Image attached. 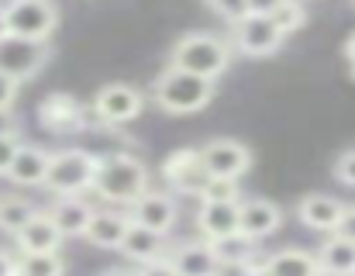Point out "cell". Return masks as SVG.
Masks as SVG:
<instances>
[{
	"label": "cell",
	"mask_w": 355,
	"mask_h": 276,
	"mask_svg": "<svg viewBox=\"0 0 355 276\" xmlns=\"http://www.w3.org/2000/svg\"><path fill=\"white\" fill-rule=\"evenodd\" d=\"M135 221V218H131ZM124 259H131L135 266H145V263H155V259H166L169 249H166V235L152 232V228H141V225H131L124 242L118 249Z\"/></svg>",
	"instance_id": "44dd1931"
},
{
	"label": "cell",
	"mask_w": 355,
	"mask_h": 276,
	"mask_svg": "<svg viewBox=\"0 0 355 276\" xmlns=\"http://www.w3.org/2000/svg\"><path fill=\"white\" fill-rule=\"evenodd\" d=\"M335 180L345 183V187H355V148H345L335 159Z\"/></svg>",
	"instance_id": "4dcf8cb0"
},
{
	"label": "cell",
	"mask_w": 355,
	"mask_h": 276,
	"mask_svg": "<svg viewBox=\"0 0 355 276\" xmlns=\"http://www.w3.org/2000/svg\"><path fill=\"white\" fill-rule=\"evenodd\" d=\"M232 42L218 38V35H207V31H193V35H183L173 52H169V66L176 69H187L193 76H204V80H218L228 73L232 66Z\"/></svg>",
	"instance_id": "3957f363"
},
{
	"label": "cell",
	"mask_w": 355,
	"mask_h": 276,
	"mask_svg": "<svg viewBox=\"0 0 355 276\" xmlns=\"http://www.w3.org/2000/svg\"><path fill=\"white\" fill-rule=\"evenodd\" d=\"M318 276H345V273H331V270H318Z\"/></svg>",
	"instance_id": "b9f144b4"
},
{
	"label": "cell",
	"mask_w": 355,
	"mask_h": 276,
	"mask_svg": "<svg viewBox=\"0 0 355 276\" xmlns=\"http://www.w3.org/2000/svg\"><path fill=\"white\" fill-rule=\"evenodd\" d=\"M162 176L169 183L173 193H183V197H197L200 200V190L207 187V169H204V159H200V148H176L166 162H162Z\"/></svg>",
	"instance_id": "9c48e42d"
},
{
	"label": "cell",
	"mask_w": 355,
	"mask_h": 276,
	"mask_svg": "<svg viewBox=\"0 0 355 276\" xmlns=\"http://www.w3.org/2000/svg\"><path fill=\"white\" fill-rule=\"evenodd\" d=\"M3 24L7 35L28 38V42H45L59 28V10L52 0H7L3 3Z\"/></svg>",
	"instance_id": "5b68a950"
},
{
	"label": "cell",
	"mask_w": 355,
	"mask_h": 276,
	"mask_svg": "<svg viewBox=\"0 0 355 276\" xmlns=\"http://www.w3.org/2000/svg\"><path fill=\"white\" fill-rule=\"evenodd\" d=\"M345 214V204L328 197V193H307L300 204H297V221L311 232H324V235H335L338 221Z\"/></svg>",
	"instance_id": "e0dca14e"
},
{
	"label": "cell",
	"mask_w": 355,
	"mask_h": 276,
	"mask_svg": "<svg viewBox=\"0 0 355 276\" xmlns=\"http://www.w3.org/2000/svg\"><path fill=\"white\" fill-rule=\"evenodd\" d=\"M38 125L52 135H80L87 132V104L73 94H49L38 104Z\"/></svg>",
	"instance_id": "8fae6325"
},
{
	"label": "cell",
	"mask_w": 355,
	"mask_h": 276,
	"mask_svg": "<svg viewBox=\"0 0 355 276\" xmlns=\"http://www.w3.org/2000/svg\"><path fill=\"white\" fill-rule=\"evenodd\" d=\"M49 62V45L45 42H28V38H14L7 35L0 42V73L7 80H14L17 87L31 76H38Z\"/></svg>",
	"instance_id": "52a82bcc"
},
{
	"label": "cell",
	"mask_w": 355,
	"mask_h": 276,
	"mask_svg": "<svg viewBox=\"0 0 355 276\" xmlns=\"http://www.w3.org/2000/svg\"><path fill=\"white\" fill-rule=\"evenodd\" d=\"M241 276H269V270H266L262 263H252V266H245V270H241Z\"/></svg>",
	"instance_id": "f35d334b"
},
{
	"label": "cell",
	"mask_w": 355,
	"mask_h": 276,
	"mask_svg": "<svg viewBox=\"0 0 355 276\" xmlns=\"http://www.w3.org/2000/svg\"><path fill=\"white\" fill-rule=\"evenodd\" d=\"M7 38V24H3V7H0V42Z\"/></svg>",
	"instance_id": "60d3db41"
},
{
	"label": "cell",
	"mask_w": 355,
	"mask_h": 276,
	"mask_svg": "<svg viewBox=\"0 0 355 276\" xmlns=\"http://www.w3.org/2000/svg\"><path fill=\"white\" fill-rule=\"evenodd\" d=\"M200 159H204V169L211 180H241L248 169H252V152L248 145H241L235 138H214L200 148Z\"/></svg>",
	"instance_id": "ba28073f"
},
{
	"label": "cell",
	"mask_w": 355,
	"mask_h": 276,
	"mask_svg": "<svg viewBox=\"0 0 355 276\" xmlns=\"http://www.w3.org/2000/svg\"><path fill=\"white\" fill-rule=\"evenodd\" d=\"M283 225V211L266 200V197H241V218H238V232L248 235L252 242L269 239L272 232H279Z\"/></svg>",
	"instance_id": "9a60e30c"
},
{
	"label": "cell",
	"mask_w": 355,
	"mask_h": 276,
	"mask_svg": "<svg viewBox=\"0 0 355 276\" xmlns=\"http://www.w3.org/2000/svg\"><path fill=\"white\" fill-rule=\"evenodd\" d=\"M131 225H135L131 221V211H124V207H97V214L87 225V235L83 239L90 245H97V249H121V242H124V235H128Z\"/></svg>",
	"instance_id": "2e32d148"
},
{
	"label": "cell",
	"mask_w": 355,
	"mask_h": 276,
	"mask_svg": "<svg viewBox=\"0 0 355 276\" xmlns=\"http://www.w3.org/2000/svg\"><path fill=\"white\" fill-rule=\"evenodd\" d=\"M204 200H241L235 180H207V187L200 190V204Z\"/></svg>",
	"instance_id": "83f0119b"
},
{
	"label": "cell",
	"mask_w": 355,
	"mask_h": 276,
	"mask_svg": "<svg viewBox=\"0 0 355 276\" xmlns=\"http://www.w3.org/2000/svg\"><path fill=\"white\" fill-rule=\"evenodd\" d=\"M345 59L355 62V35H349V42H345Z\"/></svg>",
	"instance_id": "ab89813d"
},
{
	"label": "cell",
	"mask_w": 355,
	"mask_h": 276,
	"mask_svg": "<svg viewBox=\"0 0 355 276\" xmlns=\"http://www.w3.org/2000/svg\"><path fill=\"white\" fill-rule=\"evenodd\" d=\"M94 111L101 114V121H104L107 128H118V125L135 121V118L145 111V97H141V90H135L131 83H107V87L97 90Z\"/></svg>",
	"instance_id": "30bf717a"
},
{
	"label": "cell",
	"mask_w": 355,
	"mask_h": 276,
	"mask_svg": "<svg viewBox=\"0 0 355 276\" xmlns=\"http://www.w3.org/2000/svg\"><path fill=\"white\" fill-rule=\"evenodd\" d=\"M94 193L104 204H111V207L131 211L141 200V193H148V169H145V162L138 155H131V152H107V155H101Z\"/></svg>",
	"instance_id": "6da1fadb"
},
{
	"label": "cell",
	"mask_w": 355,
	"mask_h": 276,
	"mask_svg": "<svg viewBox=\"0 0 355 276\" xmlns=\"http://www.w3.org/2000/svg\"><path fill=\"white\" fill-rule=\"evenodd\" d=\"M14 263H17V256L0 249V276H14Z\"/></svg>",
	"instance_id": "d590c367"
},
{
	"label": "cell",
	"mask_w": 355,
	"mask_h": 276,
	"mask_svg": "<svg viewBox=\"0 0 355 276\" xmlns=\"http://www.w3.org/2000/svg\"><path fill=\"white\" fill-rule=\"evenodd\" d=\"M138 276H180V273L169 266V259H155V263L138 266Z\"/></svg>",
	"instance_id": "d6a6232c"
},
{
	"label": "cell",
	"mask_w": 355,
	"mask_h": 276,
	"mask_svg": "<svg viewBox=\"0 0 355 276\" xmlns=\"http://www.w3.org/2000/svg\"><path fill=\"white\" fill-rule=\"evenodd\" d=\"M49 166H52V152H45L42 145H21L7 169V180L17 187H45Z\"/></svg>",
	"instance_id": "ffe728a7"
},
{
	"label": "cell",
	"mask_w": 355,
	"mask_h": 276,
	"mask_svg": "<svg viewBox=\"0 0 355 276\" xmlns=\"http://www.w3.org/2000/svg\"><path fill=\"white\" fill-rule=\"evenodd\" d=\"M335 235H342V239L355 242V207H345V214H342V221H338Z\"/></svg>",
	"instance_id": "836d02e7"
},
{
	"label": "cell",
	"mask_w": 355,
	"mask_h": 276,
	"mask_svg": "<svg viewBox=\"0 0 355 276\" xmlns=\"http://www.w3.org/2000/svg\"><path fill=\"white\" fill-rule=\"evenodd\" d=\"M3 132H17V121H14V111H0V135Z\"/></svg>",
	"instance_id": "8d00e7d4"
},
{
	"label": "cell",
	"mask_w": 355,
	"mask_h": 276,
	"mask_svg": "<svg viewBox=\"0 0 355 276\" xmlns=\"http://www.w3.org/2000/svg\"><path fill=\"white\" fill-rule=\"evenodd\" d=\"M62 273H66V266H62L59 252H28V256L17 252L14 276H62Z\"/></svg>",
	"instance_id": "484cf974"
},
{
	"label": "cell",
	"mask_w": 355,
	"mask_h": 276,
	"mask_svg": "<svg viewBox=\"0 0 355 276\" xmlns=\"http://www.w3.org/2000/svg\"><path fill=\"white\" fill-rule=\"evenodd\" d=\"M97 169H101V155L87 152V148H59L52 152V166H49V176H45V190L55 193V197H69V193H87L94 190V180H97Z\"/></svg>",
	"instance_id": "277c9868"
},
{
	"label": "cell",
	"mask_w": 355,
	"mask_h": 276,
	"mask_svg": "<svg viewBox=\"0 0 355 276\" xmlns=\"http://www.w3.org/2000/svg\"><path fill=\"white\" fill-rule=\"evenodd\" d=\"M131 218H135V225L152 228V232H159V235L169 239V232H173L176 221H180V207H176V197H173L169 190H148V193H141V200L131 207Z\"/></svg>",
	"instance_id": "7c38bea8"
},
{
	"label": "cell",
	"mask_w": 355,
	"mask_h": 276,
	"mask_svg": "<svg viewBox=\"0 0 355 276\" xmlns=\"http://www.w3.org/2000/svg\"><path fill=\"white\" fill-rule=\"evenodd\" d=\"M62 232H59V225L52 221V214L49 211H38L17 235H14V245H17V252L21 256H28V252H59L62 249Z\"/></svg>",
	"instance_id": "d6986e66"
},
{
	"label": "cell",
	"mask_w": 355,
	"mask_h": 276,
	"mask_svg": "<svg viewBox=\"0 0 355 276\" xmlns=\"http://www.w3.org/2000/svg\"><path fill=\"white\" fill-rule=\"evenodd\" d=\"M349 66H352V76H355V62H349Z\"/></svg>",
	"instance_id": "7bdbcfd3"
},
{
	"label": "cell",
	"mask_w": 355,
	"mask_h": 276,
	"mask_svg": "<svg viewBox=\"0 0 355 276\" xmlns=\"http://www.w3.org/2000/svg\"><path fill=\"white\" fill-rule=\"evenodd\" d=\"M101 276H138V270H131V266H111V270H104Z\"/></svg>",
	"instance_id": "74e56055"
},
{
	"label": "cell",
	"mask_w": 355,
	"mask_h": 276,
	"mask_svg": "<svg viewBox=\"0 0 355 276\" xmlns=\"http://www.w3.org/2000/svg\"><path fill=\"white\" fill-rule=\"evenodd\" d=\"M38 214V207L24 197H0V232H7L10 239Z\"/></svg>",
	"instance_id": "d4e9b609"
},
{
	"label": "cell",
	"mask_w": 355,
	"mask_h": 276,
	"mask_svg": "<svg viewBox=\"0 0 355 276\" xmlns=\"http://www.w3.org/2000/svg\"><path fill=\"white\" fill-rule=\"evenodd\" d=\"M207 7H211L221 21H228V24H235V21H241V17L248 14V0H207Z\"/></svg>",
	"instance_id": "f1b7e54d"
},
{
	"label": "cell",
	"mask_w": 355,
	"mask_h": 276,
	"mask_svg": "<svg viewBox=\"0 0 355 276\" xmlns=\"http://www.w3.org/2000/svg\"><path fill=\"white\" fill-rule=\"evenodd\" d=\"M272 21L279 24V31H283V35H293V31H300V28H304V21H307V7H304L300 0H286V3L272 14Z\"/></svg>",
	"instance_id": "4316f807"
},
{
	"label": "cell",
	"mask_w": 355,
	"mask_h": 276,
	"mask_svg": "<svg viewBox=\"0 0 355 276\" xmlns=\"http://www.w3.org/2000/svg\"><path fill=\"white\" fill-rule=\"evenodd\" d=\"M152 101L166 114H197L214 101V80L193 76L187 69L166 66L152 80Z\"/></svg>",
	"instance_id": "7a4b0ae2"
},
{
	"label": "cell",
	"mask_w": 355,
	"mask_h": 276,
	"mask_svg": "<svg viewBox=\"0 0 355 276\" xmlns=\"http://www.w3.org/2000/svg\"><path fill=\"white\" fill-rule=\"evenodd\" d=\"M238 218H241V200H204L197 207V232L207 242L228 239L238 232Z\"/></svg>",
	"instance_id": "5bb4252c"
},
{
	"label": "cell",
	"mask_w": 355,
	"mask_h": 276,
	"mask_svg": "<svg viewBox=\"0 0 355 276\" xmlns=\"http://www.w3.org/2000/svg\"><path fill=\"white\" fill-rule=\"evenodd\" d=\"M49 214H52V221L59 225V232L66 239H83L87 235V225L97 214V207L83 193H69V197H55L52 207H49Z\"/></svg>",
	"instance_id": "ac0fdd59"
},
{
	"label": "cell",
	"mask_w": 355,
	"mask_h": 276,
	"mask_svg": "<svg viewBox=\"0 0 355 276\" xmlns=\"http://www.w3.org/2000/svg\"><path fill=\"white\" fill-rule=\"evenodd\" d=\"M262 266L269 270V276H318V256L307 249H276L262 259Z\"/></svg>",
	"instance_id": "7402d4cb"
},
{
	"label": "cell",
	"mask_w": 355,
	"mask_h": 276,
	"mask_svg": "<svg viewBox=\"0 0 355 276\" xmlns=\"http://www.w3.org/2000/svg\"><path fill=\"white\" fill-rule=\"evenodd\" d=\"M314 256H318V266H321V270L355 276V242L342 239V235L324 239V242H321V249H318Z\"/></svg>",
	"instance_id": "cb8c5ba5"
},
{
	"label": "cell",
	"mask_w": 355,
	"mask_h": 276,
	"mask_svg": "<svg viewBox=\"0 0 355 276\" xmlns=\"http://www.w3.org/2000/svg\"><path fill=\"white\" fill-rule=\"evenodd\" d=\"M211 249H214V256H218V263H221V270H245V266H252V263H259L255 256H259V242H252L248 235H228V239H218V242H211Z\"/></svg>",
	"instance_id": "603a6c76"
},
{
	"label": "cell",
	"mask_w": 355,
	"mask_h": 276,
	"mask_svg": "<svg viewBox=\"0 0 355 276\" xmlns=\"http://www.w3.org/2000/svg\"><path fill=\"white\" fill-rule=\"evenodd\" d=\"M352 3H355V0H352Z\"/></svg>",
	"instance_id": "ee69618b"
},
{
	"label": "cell",
	"mask_w": 355,
	"mask_h": 276,
	"mask_svg": "<svg viewBox=\"0 0 355 276\" xmlns=\"http://www.w3.org/2000/svg\"><path fill=\"white\" fill-rule=\"evenodd\" d=\"M283 3H286V0H248V14H266V17H272Z\"/></svg>",
	"instance_id": "e575fe53"
},
{
	"label": "cell",
	"mask_w": 355,
	"mask_h": 276,
	"mask_svg": "<svg viewBox=\"0 0 355 276\" xmlns=\"http://www.w3.org/2000/svg\"><path fill=\"white\" fill-rule=\"evenodd\" d=\"M14 101H17V83L7 80V76L0 73V111H10Z\"/></svg>",
	"instance_id": "1f68e13d"
},
{
	"label": "cell",
	"mask_w": 355,
	"mask_h": 276,
	"mask_svg": "<svg viewBox=\"0 0 355 276\" xmlns=\"http://www.w3.org/2000/svg\"><path fill=\"white\" fill-rule=\"evenodd\" d=\"M283 42H286V35L266 14H245L241 21L232 24V49L248 59H266V55L279 52Z\"/></svg>",
	"instance_id": "8992f818"
},
{
	"label": "cell",
	"mask_w": 355,
	"mask_h": 276,
	"mask_svg": "<svg viewBox=\"0 0 355 276\" xmlns=\"http://www.w3.org/2000/svg\"><path fill=\"white\" fill-rule=\"evenodd\" d=\"M24 141L17 132H3L0 135V176H7V169H10V162H14V155H17V148H21Z\"/></svg>",
	"instance_id": "f546056e"
},
{
	"label": "cell",
	"mask_w": 355,
	"mask_h": 276,
	"mask_svg": "<svg viewBox=\"0 0 355 276\" xmlns=\"http://www.w3.org/2000/svg\"><path fill=\"white\" fill-rule=\"evenodd\" d=\"M169 266L180 276H225L214 249L207 239H197V242H183L176 249H169Z\"/></svg>",
	"instance_id": "4fadbf2b"
}]
</instances>
